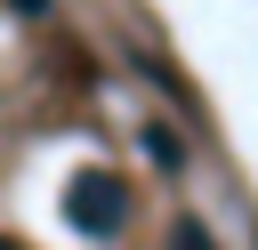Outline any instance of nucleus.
<instances>
[{
    "instance_id": "1",
    "label": "nucleus",
    "mask_w": 258,
    "mask_h": 250,
    "mask_svg": "<svg viewBox=\"0 0 258 250\" xmlns=\"http://www.w3.org/2000/svg\"><path fill=\"white\" fill-rule=\"evenodd\" d=\"M64 218H73V234L113 242V234L129 226V185H121L113 169H73V177H64Z\"/></svg>"
},
{
    "instance_id": "2",
    "label": "nucleus",
    "mask_w": 258,
    "mask_h": 250,
    "mask_svg": "<svg viewBox=\"0 0 258 250\" xmlns=\"http://www.w3.org/2000/svg\"><path fill=\"white\" fill-rule=\"evenodd\" d=\"M169 250H210V234H202V226H194V218H185V226H177V234H169Z\"/></svg>"
},
{
    "instance_id": "3",
    "label": "nucleus",
    "mask_w": 258,
    "mask_h": 250,
    "mask_svg": "<svg viewBox=\"0 0 258 250\" xmlns=\"http://www.w3.org/2000/svg\"><path fill=\"white\" fill-rule=\"evenodd\" d=\"M16 8H40V0H16Z\"/></svg>"
},
{
    "instance_id": "4",
    "label": "nucleus",
    "mask_w": 258,
    "mask_h": 250,
    "mask_svg": "<svg viewBox=\"0 0 258 250\" xmlns=\"http://www.w3.org/2000/svg\"><path fill=\"white\" fill-rule=\"evenodd\" d=\"M0 250H16V242H8V234H0Z\"/></svg>"
}]
</instances>
